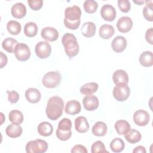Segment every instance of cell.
I'll return each mask as SVG.
<instances>
[{"mask_svg":"<svg viewBox=\"0 0 153 153\" xmlns=\"http://www.w3.org/2000/svg\"><path fill=\"white\" fill-rule=\"evenodd\" d=\"M81 10L77 5L67 7L65 10V19L63 20L65 26L72 30L78 28L80 25Z\"/></svg>","mask_w":153,"mask_h":153,"instance_id":"1","label":"cell"},{"mask_svg":"<svg viewBox=\"0 0 153 153\" xmlns=\"http://www.w3.org/2000/svg\"><path fill=\"white\" fill-rule=\"evenodd\" d=\"M64 102L59 96L50 97L47 102L45 112L47 117L51 120H56L63 114Z\"/></svg>","mask_w":153,"mask_h":153,"instance_id":"2","label":"cell"},{"mask_svg":"<svg viewBox=\"0 0 153 153\" xmlns=\"http://www.w3.org/2000/svg\"><path fill=\"white\" fill-rule=\"evenodd\" d=\"M62 42L64 46L66 55L70 58L76 56L79 52V45L74 35L66 33L62 36Z\"/></svg>","mask_w":153,"mask_h":153,"instance_id":"3","label":"cell"},{"mask_svg":"<svg viewBox=\"0 0 153 153\" xmlns=\"http://www.w3.org/2000/svg\"><path fill=\"white\" fill-rule=\"evenodd\" d=\"M71 128V121L69 118H63L58 124V127L56 130V136L60 140H68L72 136Z\"/></svg>","mask_w":153,"mask_h":153,"instance_id":"4","label":"cell"},{"mask_svg":"<svg viewBox=\"0 0 153 153\" xmlns=\"http://www.w3.org/2000/svg\"><path fill=\"white\" fill-rule=\"evenodd\" d=\"M61 79L62 75L59 71H50L44 75L42 79V83L45 87L53 88L60 84Z\"/></svg>","mask_w":153,"mask_h":153,"instance_id":"5","label":"cell"},{"mask_svg":"<svg viewBox=\"0 0 153 153\" xmlns=\"http://www.w3.org/2000/svg\"><path fill=\"white\" fill-rule=\"evenodd\" d=\"M48 145L46 141L36 139L28 142L26 145L27 153H44L47 151Z\"/></svg>","mask_w":153,"mask_h":153,"instance_id":"6","label":"cell"},{"mask_svg":"<svg viewBox=\"0 0 153 153\" xmlns=\"http://www.w3.org/2000/svg\"><path fill=\"white\" fill-rule=\"evenodd\" d=\"M112 93L117 100L123 102L128 98L130 94V88L127 84H118L114 87Z\"/></svg>","mask_w":153,"mask_h":153,"instance_id":"7","label":"cell"},{"mask_svg":"<svg viewBox=\"0 0 153 153\" xmlns=\"http://www.w3.org/2000/svg\"><path fill=\"white\" fill-rule=\"evenodd\" d=\"M14 53L16 59L20 62L26 61L30 56V48L25 43H18L14 48Z\"/></svg>","mask_w":153,"mask_h":153,"instance_id":"8","label":"cell"},{"mask_svg":"<svg viewBox=\"0 0 153 153\" xmlns=\"http://www.w3.org/2000/svg\"><path fill=\"white\" fill-rule=\"evenodd\" d=\"M35 51L36 56L40 59H46L51 53V47L47 41H40L35 45Z\"/></svg>","mask_w":153,"mask_h":153,"instance_id":"9","label":"cell"},{"mask_svg":"<svg viewBox=\"0 0 153 153\" xmlns=\"http://www.w3.org/2000/svg\"><path fill=\"white\" fill-rule=\"evenodd\" d=\"M133 120L136 125L139 126H145L149 122L150 117L147 111L143 109H139L134 113Z\"/></svg>","mask_w":153,"mask_h":153,"instance_id":"10","label":"cell"},{"mask_svg":"<svg viewBox=\"0 0 153 153\" xmlns=\"http://www.w3.org/2000/svg\"><path fill=\"white\" fill-rule=\"evenodd\" d=\"M102 17L106 21L112 22L116 17L115 8L110 4L103 5L100 10Z\"/></svg>","mask_w":153,"mask_h":153,"instance_id":"11","label":"cell"},{"mask_svg":"<svg viewBox=\"0 0 153 153\" xmlns=\"http://www.w3.org/2000/svg\"><path fill=\"white\" fill-rule=\"evenodd\" d=\"M84 108L88 111H92L99 107V102L98 98L93 94L87 95L82 100Z\"/></svg>","mask_w":153,"mask_h":153,"instance_id":"12","label":"cell"},{"mask_svg":"<svg viewBox=\"0 0 153 153\" xmlns=\"http://www.w3.org/2000/svg\"><path fill=\"white\" fill-rule=\"evenodd\" d=\"M133 26V21L131 19L127 16H123L120 17L117 23L118 30L122 33H127L129 32Z\"/></svg>","mask_w":153,"mask_h":153,"instance_id":"13","label":"cell"},{"mask_svg":"<svg viewBox=\"0 0 153 153\" xmlns=\"http://www.w3.org/2000/svg\"><path fill=\"white\" fill-rule=\"evenodd\" d=\"M41 36L47 42L55 41L59 38L58 31L53 27H44L41 32Z\"/></svg>","mask_w":153,"mask_h":153,"instance_id":"14","label":"cell"},{"mask_svg":"<svg viewBox=\"0 0 153 153\" xmlns=\"http://www.w3.org/2000/svg\"><path fill=\"white\" fill-rule=\"evenodd\" d=\"M127 47V40L123 36H116L112 41L111 47L115 53L123 52Z\"/></svg>","mask_w":153,"mask_h":153,"instance_id":"15","label":"cell"},{"mask_svg":"<svg viewBox=\"0 0 153 153\" xmlns=\"http://www.w3.org/2000/svg\"><path fill=\"white\" fill-rule=\"evenodd\" d=\"M81 110V106L80 103L76 100H72L68 101L65 108V111L66 114L74 115L80 112Z\"/></svg>","mask_w":153,"mask_h":153,"instance_id":"16","label":"cell"},{"mask_svg":"<svg viewBox=\"0 0 153 153\" xmlns=\"http://www.w3.org/2000/svg\"><path fill=\"white\" fill-rule=\"evenodd\" d=\"M12 16L17 19H22L24 17L26 14V6L22 2L14 4L11 9Z\"/></svg>","mask_w":153,"mask_h":153,"instance_id":"17","label":"cell"},{"mask_svg":"<svg viewBox=\"0 0 153 153\" xmlns=\"http://www.w3.org/2000/svg\"><path fill=\"white\" fill-rule=\"evenodd\" d=\"M25 97L28 102L32 103H36L40 100L41 94L37 88H29L25 91Z\"/></svg>","mask_w":153,"mask_h":153,"instance_id":"18","label":"cell"},{"mask_svg":"<svg viewBox=\"0 0 153 153\" xmlns=\"http://www.w3.org/2000/svg\"><path fill=\"white\" fill-rule=\"evenodd\" d=\"M75 130L81 133L87 132L89 129L88 123L85 117L79 116L75 120Z\"/></svg>","mask_w":153,"mask_h":153,"instance_id":"19","label":"cell"},{"mask_svg":"<svg viewBox=\"0 0 153 153\" xmlns=\"http://www.w3.org/2000/svg\"><path fill=\"white\" fill-rule=\"evenodd\" d=\"M23 130L20 124L15 123L8 125L5 129L7 135L11 138H16L20 136Z\"/></svg>","mask_w":153,"mask_h":153,"instance_id":"20","label":"cell"},{"mask_svg":"<svg viewBox=\"0 0 153 153\" xmlns=\"http://www.w3.org/2000/svg\"><path fill=\"white\" fill-rule=\"evenodd\" d=\"M112 79L115 85L120 83L127 84L128 82V76L125 71L118 69L114 72Z\"/></svg>","mask_w":153,"mask_h":153,"instance_id":"21","label":"cell"},{"mask_svg":"<svg viewBox=\"0 0 153 153\" xmlns=\"http://www.w3.org/2000/svg\"><path fill=\"white\" fill-rule=\"evenodd\" d=\"M96 26L92 22H87L84 23L81 29L83 36L86 38H90L94 35L96 33Z\"/></svg>","mask_w":153,"mask_h":153,"instance_id":"22","label":"cell"},{"mask_svg":"<svg viewBox=\"0 0 153 153\" xmlns=\"http://www.w3.org/2000/svg\"><path fill=\"white\" fill-rule=\"evenodd\" d=\"M38 133L42 136L47 137L50 136L53 131V126L47 121H43L39 124L37 127Z\"/></svg>","mask_w":153,"mask_h":153,"instance_id":"23","label":"cell"},{"mask_svg":"<svg viewBox=\"0 0 153 153\" xmlns=\"http://www.w3.org/2000/svg\"><path fill=\"white\" fill-rule=\"evenodd\" d=\"M115 33L114 27L111 25H103L99 28V36L105 39L111 38Z\"/></svg>","mask_w":153,"mask_h":153,"instance_id":"24","label":"cell"},{"mask_svg":"<svg viewBox=\"0 0 153 153\" xmlns=\"http://www.w3.org/2000/svg\"><path fill=\"white\" fill-rule=\"evenodd\" d=\"M107 126L102 121L96 122L92 127V133L96 136H103L107 132Z\"/></svg>","mask_w":153,"mask_h":153,"instance_id":"25","label":"cell"},{"mask_svg":"<svg viewBox=\"0 0 153 153\" xmlns=\"http://www.w3.org/2000/svg\"><path fill=\"white\" fill-rule=\"evenodd\" d=\"M139 62L144 67H150L153 65L152 53L150 51H143L139 57Z\"/></svg>","mask_w":153,"mask_h":153,"instance_id":"26","label":"cell"},{"mask_svg":"<svg viewBox=\"0 0 153 153\" xmlns=\"http://www.w3.org/2000/svg\"><path fill=\"white\" fill-rule=\"evenodd\" d=\"M124 135L125 139L130 143H136L139 142L142 137L141 133L139 131L131 128Z\"/></svg>","mask_w":153,"mask_h":153,"instance_id":"27","label":"cell"},{"mask_svg":"<svg viewBox=\"0 0 153 153\" xmlns=\"http://www.w3.org/2000/svg\"><path fill=\"white\" fill-rule=\"evenodd\" d=\"M115 128L118 134L124 135L130 129V125L127 121L121 120L115 123Z\"/></svg>","mask_w":153,"mask_h":153,"instance_id":"28","label":"cell"},{"mask_svg":"<svg viewBox=\"0 0 153 153\" xmlns=\"http://www.w3.org/2000/svg\"><path fill=\"white\" fill-rule=\"evenodd\" d=\"M99 87V85L96 82H88L80 88V93L85 95H91L95 93Z\"/></svg>","mask_w":153,"mask_h":153,"instance_id":"29","label":"cell"},{"mask_svg":"<svg viewBox=\"0 0 153 153\" xmlns=\"http://www.w3.org/2000/svg\"><path fill=\"white\" fill-rule=\"evenodd\" d=\"M18 44L17 40L13 38L9 37L3 40L2 42V47L4 50L10 53L14 52L16 45Z\"/></svg>","mask_w":153,"mask_h":153,"instance_id":"30","label":"cell"},{"mask_svg":"<svg viewBox=\"0 0 153 153\" xmlns=\"http://www.w3.org/2000/svg\"><path fill=\"white\" fill-rule=\"evenodd\" d=\"M38 32V26L34 22H30L25 24L24 26V33L27 37H33Z\"/></svg>","mask_w":153,"mask_h":153,"instance_id":"31","label":"cell"},{"mask_svg":"<svg viewBox=\"0 0 153 153\" xmlns=\"http://www.w3.org/2000/svg\"><path fill=\"white\" fill-rule=\"evenodd\" d=\"M21 25L17 21L10 20L7 24V29L8 32L14 35L19 34L21 32Z\"/></svg>","mask_w":153,"mask_h":153,"instance_id":"32","label":"cell"},{"mask_svg":"<svg viewBox=\"0 0 153 153\" xmlns=\"http://www.w3.org/2000/svg\"><path fill=\"white\" fill-rule=\"evenodd\" d=\"M125 147L124 141L119 137L114 139L110 143V148L114 152H120L123 151Z\"/></svg>","mask_w":153,"mask_h":153,"instance_id":"33","label":"cell"},{"mask_svg":"<svg viewBox=\"0 0 153 153\" xmlns=\"http://www.w3.org/2000/svg\"><path fill=\"white\" fill-rule=\"evenodd\" d=\"M146 4L143 9V15L145 19L149 22L153 21V4L152 1H146Z\"/></svg>","mask_w":153,"mask_h":153,"instance_id":"34","label":"cell"},{"mask_svg":"<svg viewBox=\"0 0 153 153\" xmlns=\"http://www.w3.org/2000/svg\"><path fill=\"white\" fill-rule=\"evenodd\" d=\"M8 118H9V120L12 123L20 124L23 121V114L22 113L21 111L16 109L12 110L10 112Z\"/></svg>","mask_w":153,"mask_h":153,"instance_id":"35","label":"cell"},{"mask_svg":"<svg viewBox=\"0 0 153 153\" xmlns=\"http://www.w3.org/2000/svg\"><path fill=\"white\" fill-rule=\"evenodd\" d=\"M84 9L87 13L93 14L95 13L97 9V2L94 0H87L84 2Z\"/></svg>","mask_w":153,"mask_h":153,"instance_id":"36","label":"cell"},{"mask_svg":"<svg viewBox=\"0 0 153 153\" xmlns=\"http://www.w3.org/2000/svg\"><path fill=\"white\" fill-rule=\"evenodd\" d=\"M91 151L92 153H108V151L106 149L104 143L100 140L96 141L92 144L91 147Z\"/></svg>","mask_w":153,"mask_h":153,"instance_id":"37","label":"cell"},{"mask_svg":"<svg viewBox=\"0 0 153 153\" xmlns=\"http://www.w3.org/2000/svg\"><path fill=\"white\" fill-rule=\"evenodd\" d=\"M118 6L120 10L123 13H128L131 8V5L128 0H118Z\"/></svg>","mask_w":153,"mask_h":153,"instance_id":"38","label":"cell"},{"mask_svg":"<svg viewBox=\"0 0 153 153\" xmlns=\"http://www.w3.org/2000/svg\"><path fill=\"white\" fill-rule=\"evenodd\" d=\"M27 3L30 8L35 11L41 9L43 5V1L42 0H28Z\"/></svg>","mask_w":153,"mask_h":153,"instance_id":"39","label":"cell"},{"mask_svg":"<svg viewBox=\"0 0 153 153\" xmlns=\"http://www.w3.org/2000/svg\"><path fill=\"white\" fill-rule=\"evenodd\" d=\"M7 93L8 94V100L11 103H16L18 102L19 99V94L16 91H8L7 90Z\"/></svg>","mask_w":153,"mask_h":153,"instance_id":"40","label":"cell"},{"mask_svg":"<svg viewBox=\"0 0 153 153\" xmlns=\"http://www.w3.org/2000/svg\"><path fill=\"white\" fill-rule=\"evenodd\" d=\"M71 152L72 153H87L88 151L87 148L82 145H76L71 149Z\"/></svg>","mask_w":153,"mask_h":153,"instance_id":"41","label":"cell"},{"mask_svg":"<svg viewBox=\"0 0 153 153\" xmlns=\"http://www.w3.org/2000/svg\"><path fill=\"white\" fill-rule=\"evenodd\" d=\"M152 38H153V28L151 27L148 29L145 33V39L146 41L151 45L153 44Z\"/></svg>","mask_w":153,"mask_h":153,"instance_id":"42","label":"cell"},{"mask_svg":"<svg viewBox=\"0 0 153 153\" xmlns=\"http://www.w3.org/2000/svg\"><path fill=\"white\" fill-rule=\"evenodd\" d=\"M0 54H1V68H3L4 66H5L7 65L8 59L7 56L5 54H4L2 52H0Z\"/></svg>","mask_w":153,"mask_h":153,"instance_id":"43","label":"cell"},{"mask_svg":"<svg viewBox=\"0 0 153 153\" xmlns=\"http://www.w3.org/2000/svg\"><path fill=\"white\" fill-rule=\"evenodd\" d=\"M145 148L143 146H136L133 151V153H146Z\"/></svg>","mask_w":153,"mask_h":153,"instance_id":"44","label":"cell"},{"mask_svg":"<svg viewBox=\"0 0 153 153\" xmlns=\"http://www.w3.org/2000/svg\"><path fill=\"white\" fill-rule=\"evenodd\" d=\"M133 2H134V3H136V4H139V5H142V4H143L144 3V1H133Z\"/></svg>","mask_w":153,"mask_h":153,"instance_id":"45","label":"cell"}]
</instances>
